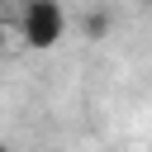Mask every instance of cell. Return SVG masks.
Listing matches in <instances>:
<instances>
[{"label":"cell","mask_w":152,"mask_h":152,"mask_svg":"<svg viewBox=\"0 0 152 152\" xmlns=\"http://www.w3.org/2000/svg\"><path fill=\"white\" fill-rule=\"evenodd\" d=\"M66 33V14L57 0H24V14H19V38L28 48H57Z\"/></svg>","instance_id":"6da1fadb"},{"label":"cell","mask_w":152,"mask_h":152,"mask_svg":"<svg viewBox=\"0 0 152 152\" xmlns=\"http://www.w3.org/2000/svg\"><path fill=\"white\" fill-rule=\"evenodd\" d=\"M0 152H10V147H5V142H0Z\"/></svg>","instance_id":"277c9868"},{"label":"cell","mask_w":152,"mask_h":152,"mask_svg":"<svg viewBox=\"0 0 152 152\" xmlns=\"http://www.w3.org/2000/svg\"><path fill=\"white\" fill-rule=\"evenodd\" d=\"M81 33H86V38H104V33H109V14H104V10H90V14L81 19Z\"/></svg>","instance_id":"7a4b0ae2"},{"label":"cell","mask_w":152,"mask_h":152,"mask_svg":"<svg viewBox=\"0 0 152 152\" xmlns=\"http://www.w3.org/2000/svg\"><path fill=\"white\" fill-rule=\"evenodd\" d=\"M5 43H10V28H5V19H0V52H5Z\"/></svg>","instance_id":"3957f363"},{"label":"cell","mask_w":152,"mask_h":152,"mask_svg":"<svg viewBox=\"0 0 152 152\" xmlns=\"http://www.w3.org/2000/svg\"><path fill=\"white\" fill-rule=\"evenodd\" d=\"M0 10H5V0H0Z\"/></svg>","instance_id":"5b68a950"}]
</instances>
